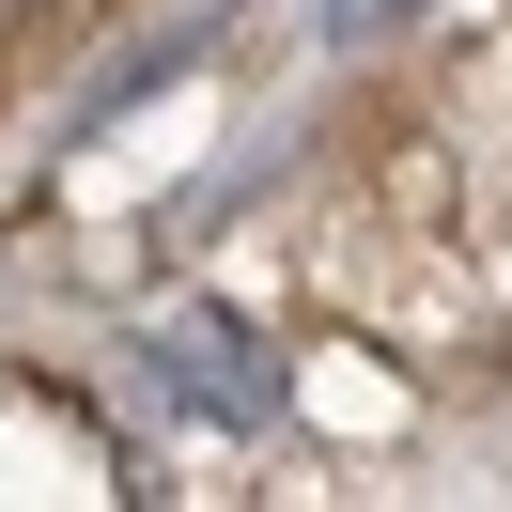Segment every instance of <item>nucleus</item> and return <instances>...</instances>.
<instances>
[{
    "label": "nucleus",
    "mask_w": 512,
    "mask_h": 512,
    "mask_svg": "<svg viewBox=\"0 0 512 512\" xmlns=\"http://www.w3.org/2000/svg\"><path fill=\"white\" fill-rule=\"evenodd\" d=\"M0 32H16V0H0Z\"/></svg>",
    "instance_id": "1"
}]
</instances>
